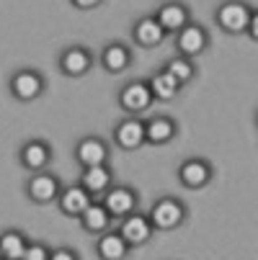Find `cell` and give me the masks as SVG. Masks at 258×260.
<instances>
[{
    "instance_id": "26",
    "label": "cell",
    "mask_w": 258,
    "mask_h": 260,
    "mask_svg": "<svg viewBox=\"0 0 258 260\" xmlns=\"http://www.w3.org/2000/svg\"><path fill=\"white\" fill-rule=\"evenodd\" d=\"M243 34L248 36L253 44H258V8H250V16H248V21H245Z\"/></svg>"
},
{
    "instance_id": "4",
    "label": "cell",
    "mask_w": 258,
    "mask_h": 260,
    "mask_svg": "<svg viewBox=\"0 0 258 260\" xmlns=\"http://www.w3.org/2000/svg\"><path fill=\"white\" fill-rule=\"evenodd\" d=\"M212 44V36L207 31V26H202L199 21H189L183 28H178L173 34V47H176V54H183V57H202Z\"/></svg>"
},
{
    "instance_id": "3",
    "label": "cell",
    "mask_w": 258,
    "mask_h": 260,
    "mask_svg": "<svg viewBox=\"0 0 258 260\" xmlns=\"http://www.w3.org/2000/svg\"><path fill=\"white\" fill-rule=\"evenodd\" d=\"M62 191V180L60 175H54L49 168L47 170H39V173H28V180L23 183V193L31 204L36 206H49L57 201Z\"/></svg>"
},
{
    "instance_id": "25",
    "label": "cell",
    "mask_w": 258,
    "mask_h": 260,
    "mask_svg": "<svg viewBox=\"0 0 258 260\" xmlns=\"http://www.w3.org/2000/svg\"><path fill=\"white\" fill-rule=\"evenodd\" d=\"M49 252H52V247H49L47 242L28 240L26 252H23V260H49Z\"/></svg>"
},
{
    "instance_id": "8",
    "label": "cell",
    "mask_w": 258,
    "mask_h": 260,
    "mask_svg": "<svg viewBox=\"0 0 258 260\" xmlns=\"http://www.w3.org/2000/svg\"><path fill=\"white\" fill-rule=\"evenodd\" d=\"M176 175H178V183L186 191H202L214 178V165L207 157H186L178 165Z\"/></svg>"
},
{
    "instance_id": "18",
    "label": "cell",
    "mask_w": 258,
    "mask_h": 260,
    "mask_svg": "<svg viewBox=\"0 0 258 260\" xmlns=\"http://www.w3.org/2000/svg\"><path fill=\"white\" fill-rule=\"evenodd\" d=\"M93 201V196L83 188L80 183H72V185H62V191L57 196V209L62 216H70V219H78L83 214V209Z\"/></svg>"
},
{
    "instance_id": "24",
    "label": "cell",
    "mask_w": 258,
    "mask_h": 260,
    "mask_svg": "<svg viewBox=\"0 0 258 260\" xmlns=\"http://www.w3.org/2000/svg\"><path fill=\"white\" fill-rule=\"evenodd\" d=\"M163 70L168 72V75H173L181 85H189L194 78H196V59H191V57H183V54H176V57H170L165 64H163Z\"/></svg>"
},
{
    "instance_id": "9",
    "label": "cell",
    "mask_w": 258,
    "mask_h": 260,
    "mask_svg": "<svg viewBox=\"0 0 258 260\" xmlns=\"http://www.w3.org/2000/svg\"><path fill=\"white\" fill-rule=\"evenodd\" d=\"M250 8L245 0H225L214 8V23L219 26V31H225L227 36H238L245 28V21L250 16Z\"/></svg>"
},
{
    "instance_id": "29",
    "label": "cell",
    "mask_w": 258,
    "mask_h": 260,
    "mask_svg": "<svg viewBox=\"0 0 258 260\" xmlns=\"http://www.w3.org/2000/svg\"><path fill=\"white\" fill-rule=\"evenodd\" d=\"M0 260H3V257H0Z\"/></svg>"
},
{
    "instance_id": "12",
    "label": "cell",
    "mask_w": 258,
    "mask_h": 260,
    "mask_svg": "<svg viewBox=\"0 0 258 260\" xmlns=\"http://www.w3.org/2000/svg\"><path fill=\"white\" fill-rule=\"evenodd\" d=\"M117 230H119V235L127 240V245H129L132 250L147 245V242L153 240V235H155L150 219H147V214H142V211H132V214L122 216V219L117 221Z\"/></svg>"
},
{
    "instance_id": "15",
    "label": "cell",
    "mask_w": 258,
    "mask_h": 260,
    "mask_svg": "<svg viewBox=\"0 0 258 260\" xmlns=\"http://www.w3.org/2000/svg\"><path fill=\"white\" fill-rule=\"evenodd\" d=\"M96 59H98L101 70L108 72V75H122V72H127L132 67V62H134L132 49L124 42H108Z\"/></svg>"
},
{
    "instance_id": "7",
    "label": "cell",
    "mask_w": 258,
    "mask_h": 260,
    "mask_svg": "<svg viewBox=\"0 0 258 260\" xmlns=\"http://www.w3.org/2000/svg\"><path fill=\"white\" fill-rule=\"evenodd\" d=\"M93 64H96V57H93V52H91L88 47H83V44H70V47H65V49L60 52V57H57L60 72H62L65 78H72V80L85 78L88 72L93 70Z\"/></svg>"
},
{
    "instance_id": "20",
    "label": "cell",
    "mask_w": 258,
    "mask_h": 260,
    "mask_svg": "<svg viewBox=\"0 0 258 260\" xmlns=\"http://www.w3.org/2000/svg\"><path fill=\"white\" fill-rule=\"evenodd\" d=\"M114 180H117V175H114V168L108 165V162H103V165H91V168H80V178H78V183L83 185V188H85L93 199H98Z\"/></svg>"
},
{
    "instance_id": "17",
    "label": "cell",
    "mask_w": 258,
    "mask_h": 260,
    "mask_svg": "<svg viewBox=\"0 0 258 260\" xmlns=\"http://www.w3.org/2000/svg\"><path fill=\"white\" fill-rule=\"evenodd\" d=\"M176 137H178V121L173 116L160 114V116L145 119V144L163 147V144H170Z\"/></svg>"
},
{
    "instance_id": "11",
    "label": "cell",
    "mask_w": 258,
    "mask_h": 260,
    "mask_svg": "<svg viewBox=\"0 0 258 260\" xmlns=\"http://www.w3.org/2000/svg\"><path fill=\"white\" fill-rule=\"evenodd\" d=\"M54 160V150L47 139H26L18 150V162L26 173H39V170H47Z\"/></svg>"
},
{
    "instance_id": "6",
    "label": "cell",
    "mask_w": 258,
    "mask_h": 260,
    "mask_svg": "<svg viewBox=\"0 0 258 260\" xmlns=\"http://www.w3.org/2000/svg\"><path fill=\"white\" fill-rule=\"evenodd\" d=\"M117 103H119V108L124 111L127 116H139V114H145V111L153 108L155 98L150 93L147 80H129L117 93Z\"/></svg>"
},
{
    "instance_id": "21",
    "label": "cell",
    "mask_w": 258,
    "mask_h": 260,
    "mask_svg": "<svg viewBox=\"0 0 258 260\" xmlns=\"http://www.w3.org/2000/svg\"><path fill=\"white\" fill-rule=\"evenodd\" d=\"M78 221H80L83 232L91 235V237H96V235H101V232H106L108 227L117 224V221L111 219V214L106 211V206H103L98 199H93V201L83 209V214L78 216Z\"/></svg>"
},
{
    "instance_id": "22",
    "label": "cell",
    "mask_w": 258,
    "mask_h": 260,
    "mask_svg": "<svg viewBox=\"0 0 258 260\" xmlns=\"http://www.w3.org/2000/svg\"><path fill=\"white\" fill-rule=\"evenodd\" d=\"M147 85H150L153 98H155V101H163V103L173 101V98L181 93V88H183L173 75H168V72H165L163 67H160L158 72H153L150 78H147Z\"/></svg>"
},
{
    "instance_id": "19",
    "label": "cell",
    "mask_w": 258,
    "mask_h": 260,
    "mask_svg": "<svg viewBox=\"0 0 258 260\" xmlns=\"http://www.w3.org/2000/svg\"><path fill=\"white\" fill-rule=\"evenodd\" d=\"M132 252V247L127 245V240L119 235L117 224L108 227L106 232L96 235V257L98 260H122Z\"/></svg>"
},
{
    "instance_id": "27",
    "label": "cell",
    "mask_w": 258,
    "mask_h": 260,
    "mask_svg": "<svg viewBox=\"0 0 258 260\" xmlns=\"http://www.w3.org/2000/svg\"><path fill=\"white\" fill-rule=\"evenodd\" d=\"M80 257V252L78 250H72V247H52V252H49V260H78Z\"/></svg>"
},
{
    "instance_id": "28",
    "label": "cell",
    "mask_w": 258,
    "mask_h": 260,
    "mask_svg": "<svg viewBox=\"0 0 258 260\" xmlns=\"http://www.w3.org/2000/svg\"><path fill=\"white\" fill-rule=\"evenodd\" d=\"M101 3L103 0H70V6L78 8V11H96Z\"/></svg>"
},
{
    "instance_id": "2",
    "label": "cell",
    "mask_w": 258,
    "mask_h": 260,
    "mask_svg": "<svg viewBox=\"0 0 258 260\" xmlns=\"http://www.w3.org/2000/svg\"><path fill=\"white\" fill-rule=\"evenodd\" d=\"M8 90L18 103H34L47 90V78L36 67H21L8 78Z\"/></svg>"
},
{
    "instance_id": "5",
    "label": "cell",
    "mask_w": 258,
    "mask_h": 260,
    "mask_svg": "<svg viewBox=\"0 0 258 260\" xmlns=\"http://www.w3.org/2000/svg\"><path fill=\"white\" fill-rule=\"evenodd\" d=\"M98 201L106 206V211L111 214L114 221H119L122 216H127V214H132V211L139 209V193H137V188H132V185H127V183H117V180L98 196Z\"/></svg>"
},
{
    "instance_id": "1",
    "label": "cell",
    "mask_w": 258,
    "mask_h": 260,
    "mask_svg": "<svg viewBox=\"0 0 258 260\" xmlns=\"http://www.w3.org/2000/svg\"><path fill=\"white\" fill-rule=\"evenodd\" d=\"M147 219H150L155 232H173L186 224L189 209L178 196H160L153 201L150 211H147Z\"/></svg>"
},
{
    "instance_id": "10",
    "label": "cell",
    "mask_w": 258,
    "mask_h": 260,
    "mask_svg": "<svg viewBox=\"0 0 258 260\" xmlns=\"http://www.w3.org/2000/svg\"><path fill=\"white\" fill-rule=\"evenodd\" d=\"M72 155H75V162L80 168L103 165V162L111 160V144H108L103 137H98V134H88V137H80L75 142Z\"/></svg>"
},
{
    "instance_id": "16",
    "label": "cell",
    "mask_w": 258,
    "mask_h": 260,
    "mask_svg": "<svg viewBox=\"0 0 258 260\" xmlns=\"http://www.w3.org/2000/svg\"><path fill=\"white\" fill-rule=\"evenodd\" d=\"M132 39L137 47L142 49H158L165 39H168V34L163 31V26L155 21V16H139L134 23H132Z\"/></svg>"
},
{
    "instance_id": "14",
    "label": "cell",
    "mask_w": 258,
    "mask_h": 260,
    "mask_svg": "<svg viewBox=\"0 0 258 260\" xmlns=\"http://www.w3.org/2000/svg\"><path fill=\"white\" fill-rule=\"evenodd\" d=\"M155 21L163 26V31L168 36H173L178 28H183L189 21H191V8L183 3V0H165L155 8Z\"/></svg>"
},
{
    "instance_id": "23",
    "label": "cell",
    "mask_w": 258,
    "mask_h": 260,
    "mask_svg": "<svg viewBox=\"0 0 258 260\" xmlns=\"http://www.w3.org/2000/svg\"><path fill=\"white\" fill-rule=\"evenodd\" d=\"M26 245H28V237L16 227L0 232V257L3 260H23Z\"/></svg>"
},
{
    "instance_id": "13",
    "label": "cell",
    "mask_w": 258,
    "mask_h": 260,
    "mask_svg": "<svg viewBox=\"0 0 258 260\" xmlns=\"http://www.w3.org/2000/svg\"><path fill=\"white\" fill-rule=\"evenodd\" d=\"M111 139L119 150L124 152H137L139 147H145V121L137 119V116H127V119H119L114 124V132H111Z\"/></svg>"
}]
</instances>
